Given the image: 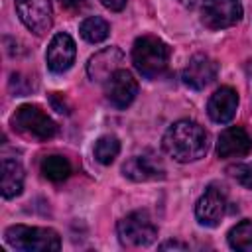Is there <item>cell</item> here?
Returning <instances> with one entry per match:
<instances>
[{"mask_svg": "<svg viewBox=\"0 0 252 252\" xmlns=\"http://www.w3.org/2000/svg\"><path fill=\"white\" fill-rule=\"evenodd\" d=\"M161 148L175 161L189 163V161L201 159L207 154L209 136L201 124H197L195 120L183 118L173 122L165 130L161 138Z\"/></svg>", "mask_w": 252, "mask_h": 252, "instance_id": "6da1fadb", "label": "cell"}, {"mask_svg": "<svg viewBox=\"0 0 252 252\" xmlns=\"http://www.w3.org/2000/svg\"><path fill=\"white\" fill-rule=\"evenodd\" d=\"M169 47L156 35H140L132 45V63L146 79H158L167 71Z\"/></svg>", "mask_w": 252, "mask_h": 252, "instance_id": "7a4b0ae2", "label": "cell"}, {"mask_svg": "<svg viewBox=\"0 0 252 252\" xmlns=\"http://www.w3.org/2000/svg\"><path fill=\"white\" fill-rule=\"evenodd\" d=\"M10 126L16 134L32 142H47L57 134V124L37 104H22L10 118Z\"/></svg>", "mask_w": 252, "mask_h": 252, "instance_id": "3957f363", "label": "cell"}, {"mask_svg": "<svg viewBox=\"0 0 252 252\" xmlns=\"http://www.w3.org/2000/svg\"><path fill=\"white\" fill-rule=\"evenodd\" d=\"M4 240L22 252H57L61 248V238L53 228L14 224L4 232Z\"/></svg>", "mask_w": 252, "mask_h": 252, "instance_id": "277c9868", "label": "cell"}, {"mask_svg": "<svg viewBox=\"0 0 252 252\" xmlns=\"http://www.w3.org/2000/svg\"><path fill=\"white\" fill-rule=\"evenodd\" d=\"M116 232L122 246L128 248L148 246L158 238V226L148 211H132L122 217L116 224Z\"/></svg>", "mask_w": 252, "mask_h": 252, "instance_id": "5b68a950", "label": "cell"}, {"mask_svg": "<svg viewBox=\"0 0 252 252\" xmlns=\"http://www.w3.org/2000/svg\"><path fill=\"white\" fill-rule=\"evenodd\" d=\"M242 18V4L238 0H203L201 22L209 30H224L238 24Z\"/></svg>", "mask_w": 252, "mask_h": 252, "instance_id": "8992f818", "label": "cell"}, {"mask_svg": "<svg viewBox=\"0 0 252 252\" xmlns=\"http://www.w3.org/2000/svg\"><path fill=\"white\" fill-rule=\"evenodd\" d=\"M22 24L35 35H45L53 24L51 0H14Z\"/></svg>", "mask_w": 252, "mask_h": 252, "instance_id": "52a82bcc", "label": "cell"}, {"mask_svg": "<svg viewBox=\"0 0 252 252\" xmlns=\"http://www.w3.org/2000/svg\"><path fill=\"white\" fill-rule=\"evenodd\" d=\"M224 213H226V193L222 191V187L209 185L205 189V193L199 197L197 205H195L197 220L203 226L215 228V226L220 224Z\"/></svg>", "mask_w": 252, "mask_h": 252, "instance_id": "ba28073f", "label": "cell"}, {"mask_svg": "<svg viewBox=\"0 0 252 252\" xmlns=\"http://www.w3.org/2000/svg\"><path fill=\"white\" fill-rule=\"evenodd\" d=\"M104 93H106V100L112 106L126 108L134 102V98L138 94V81L132 77L130 71L118 69L104 83Z\"/></svg>", "mask_w": 252, "mask_h": 252, "instance_id": "9c48e42d", "label": "cell"}, {"mask_svg": "<svg viewBox=\"0 0 252 252\" xmlns=\"http://www.w3.org/2000/svg\"><path fill=\"white\" fill-rule=\"evenodd\" d=\"M217 73H219V63L205 53H197L187 61L181 79L189 89L201 91L217 79Z\"/></svg>", "mask_w": 252, "mask_h": 252, "instance_id": "30bf717a", "label": "cell"}, {"mask_svg": "<svg viewBox=\"0 0 252 252\" xmlns=\"http://www.w3.org/2000/svg\"><path fill=\"white\" fill-rule=\"evenodd\" d=\"M75 55H77V47H75L73 37L65 32H59L51 37V41L47 45L45 61H47L49 71L59 75V73H65L67 69H71Z\"/></svg>", "mask_w": 252, "mask_h": 252, "instance_id": "8fae6325", "label": "cell"}, {"mask_svg": "<svg viewBox=\"0 0 252 252\" xmlns=\"http://www.w3.org/2000/svg\"><path fill=\"white\" fill-rule=\"evenodd\" d=\"M122 173L132 181H156L165 177V167L156 154H140L122 165Z\"/></svg>", "mask_w": 252, "mask_h": 252, "instance_id": "7c38bea8", "label": "cell"}, {"mask_svg": "<svg viewBox=\"0 0 252 252\" xmlns=\"http://www.w3.org/2000/svg\"><path fill=\"white\" fill-rule=\"evenodd\" d=\"M252 150V138L244 126H228L217 138L219 158H242Z\"/></svg>", "mask_w": 252, "mask_h": 252, "instance_id": "4fadbf2b", "label": "cell"}, {"mask_svg": "<svg viewBox=\"0 0 252 252\" xmlns=\"http://www.w3.org/2000/svg\"><path fill=\"white\" fill-rule=\"evenodd\" d=\"M122 61H124V53L118 47H104V49L96 51L89 59V63H87V75L91 77V81L106 83L108 77L120 69V63Z\"/></svg>", "mask_w": 252, "mask_h": 252, "instance_id": "5bb4252c", "label": "cell"}, {"mask_svg": "<svg viewBox=\"0 0 252 252\" xmlns=\"http://www.w3.org/2000/svg\"><path fill=\"white\" fill-rule=\"evenodd\" d=\"M236 108H238V94L230 87L217 89L211 94L209 102H207V114L217 124L230 122L234 118V114H236Z\"/></svg>", "mask_w": 252, "mask_h": 252, "instance_id": "9a60e30c", "label": "cell"}, {"mask_svg": "<svg viewBox=\"0 0 252 252\" xmlns=\"http://www.w3.org/2000/svg\"><path fill=\"white\" fill-rule=\"evenodd\" d=\"M24 167L18 159H10L4 158L2 159V197L4 199H12L18 197L24 189Z\"/></svg>", "mask_w": 252, "mask_h": 252, "instance_id": "2e32d148", "label": "cell"}, {"mask_svg": "<svg viewBox=\"0 0 252 252\" xmlns=\"http://www.w3.org/2000/svg\"><path fill=\"white\" fill-rule=\"evenodd\" d=\"M79 32H81V35H83L85 41H89V43H100V41H104L108 37L110 26H108V22L104 18L91 16V18H85L81 22Z\"/></svg>", "mask_w": 252, "mask_h": 252, "instance_id": "e0dca14e", "label": "cell"}, {"mask_svg": "<svg viewBox=\"0 0 252 252\" xmlns=\"http://www.w3.org/2000/svg\"><path fill=\"white\" fill-rule=\"evenodd\" d=\"M39 167H41L43 177L49 179V181H63V179H67L71 175V163H69V159L63 158V156H57V154L45 156L41 159V165Z\"/></svg>", "mask_w": 252, "mask_h": 252, "instance_id": "ac0fdd59", "label": "cell"}, {"mask_svg": "<svg viewBox=\"0 0 252 252\" xmlns=\"http://www.w3.org/2000/svg\"><path fill=\"white\" fill-rule=\"evenodd\" d=\"M228 244L238 252H252V220H240L228 230Z\"/></svg>", "mask_w": 252, "mask_h": 252, "instance_id": "d6986e66", "label": "cell"}, {"mask_svg": "<svg viewBox=\"0 0 252 252\" xmlns=\"http://www.w3.org/2000/svg\"><path fill=\"white\" fill-rule=\"evenodd\" d=\"M118 152H120V142H118L116 136H100L94 142V148H93L94 159L102 165H110L116 159Z\"/></svg>", "mask_w": 252, "mask_h": 252, "instance_id": "ffe728a7", "label": "cell"}, {"mask_svg": "<svg viewBox=\"0 0 252 252\" xmlns=\"http://www.w3.org/2000/svg\"><path fill=\"white\" fill-rule=\"evenodd\" d=\"M228 173L246 189H252V161L246 163H236L232 167H228Z\"/></svg>", "mask_w": 252, "mask_h": 252, "instance_id": "44dd1931", "label": "cell"}, {"mask_svg": "<svg viewBox=\"0 0 252 252\" xmlns=\"http://www.w3.org/2000/svg\"><path fill=\"white\" fill-rule=\"evenodd\" d=\"M59 4L69 12H77L87 4V0H59Z\"/></svg>", "mask_w": 252, "mask_h": 252, "instance_id": "7402d4cb", "label": "cell"}, {"mask_svg": "<svg viewBox=\"0 0 252 252\" xmlns=\"http://www.w3.org/2000/svg\"><path fill=\"white\" fill-rule=\"evenodd\" d=\"M126 2H128V0H100V4H102L104 8H108L110 12H120V10L126 6Z\"/></svg>", "mask_w": 252, "mask_h": 252, "instance_id": "603a6c76", "label": "cell"}, {"mask_svg": "<svg viewBox=\"0 0 252 252\" xmlns=\"http://www.w3.org/2000/svg\"><path fill=\"white\" fill-rule=\"evenodd\" d=\"M167 248H179V250H185L187 246L181 244V242H175V240H167V242L159 244V250H167Z\"/></svg>", "mask_w": 252, "mask_h": 252, "instance_id": "cb8c5ba5", "label": "cell"}, {"mask_svg": "<svg viewBox=\"0 0 252 252\" xmlns=\"http://www.w3.org/2000/svg\"><path fill=\"white\" fill-rule=\"evenodd\" d=\"M177 2H179V4H181V6H185V8H193V6H195V2H197V0H177Z\"/></svg>", "mask_w": 252, "mask_h": 252, "instance_id": "d4e9b609", "label": "cell"}]
</instances>
